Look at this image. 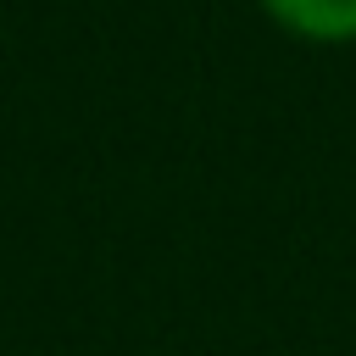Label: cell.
Instances as JSON below:
<instances>
[{
  "instance_id": "cell-1",
  "label": "cell",
  "mask_w": 356,
  "mask_h": 356,
  "mask_svg": "<svg viewBox=\"0 0 356 356\" xmlns=\"http://www.w3.org/2000/svg\"><path fill=\"white\" fill-rule=\"evenodd\" d=\"M261 6L306 39H356V0H261Z\"/></svg>"
}]
</instances>
